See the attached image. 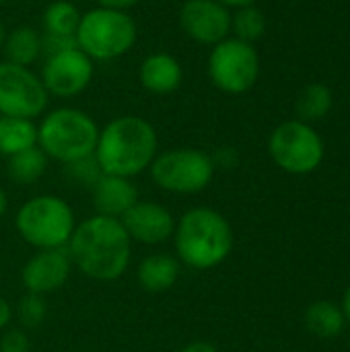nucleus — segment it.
<instances>
[{
    "label": "nucleus",
    "mask_w": 350,
    "mask_h": 352,
    "mask_svg": "<svg viewBox=\"0 0 350 352\" xmlns=\"http://www.w3.org/2000/svg\"><path fill=\"white\" fill-rule=\"evenodd\" d=\"M72 266L95 280H116L130 264L132 239L118 219L95 214L76 225L68 245Z\"/></svg>",
    "instance_id": "nucleus-1"
},
{
    "label": "nucleus",
    "mask_w": 350,
    "mask_h": 352,
    "mask_svg": "<svg viewBox=\"0 0 350 352\" xmlns=\"http://www.w3.org/2000/svg\"><path fill=\"white\" fill-rule=\"evenodd\" d=\"M157 132L144 118L122 116L99 130L95 161L105 175L134 177L157 157Z\"/></svg>",
    "instance_id": "nucleus-2"
},
{
    "label": "nucleus",
    "mask_w": 350,
    "mask_h": 352,
    "mask_svg": "<svg viewBox=\"0 0 350 352\" xmlns=\"http://www.w3.org/2000/svg\"><path fill=\"white\" fill-rule=\"evenodd\" d=\"M173 243L177 260L194 270H210L227 260L233 250L229 221L206 206L192 208L175 221Z\"/></svg>",
    "instance_id": "nucleus-3"
},
{
    "label": "nucleus",
    "mask_w": 350,
    "mask_h": 352,
    "mask_svg": "<svg viewBox=\"0 0 350 352\" xmlns=\"http://www.w3.org/2000/svg\"><path fill=\"white\" fill-rule=\"evenodd\" d=\"M99 128L95 120L72 107L54 109L37 126V146L52 159L68 165L95 153Z\"/></svg>",
    "instance_id": "nucleus-4"
},
{
    "label": "nucleus",
    "mask_w": 350,
    "mask_h": 352,
    "mask_svg": "<svg viewBox=\"0 0 350 352\" xmlns=\"http://www.w3.org/2000/svg\"><path fill=\"white\" fill-rule=\"evenodd\" d=\"M14 225L29 245L37 250H62L76 229V219L66 200L43 194L19 208Z\"/></svg>",
    "instance_id": "nucleus-5"
},
{
    "label": "nucleus",
    "mask_w": 350,
    "mask_h": 352,
    "mask_svg": "<svg viewBox=\"0 0 350 352\" xmlns=\"http://www.w3.org/2000/svg\"><path fill=\"white\" fill-rule=\"evenodd\" d=\"M74 37L91 60H113L134 45L136 23L126 10L97 6L80 16Z\"/></svg>",
    "instance_id": "nucleus-6"
},
{
    "label": "nucleus",
    "mask_w": 350,
    "mask_h": 352,
    "mask_svg": "<svg viewBox=\"0 0 350 352\" xmlns=\"http://www.w3.org/2000/svg\"><path fill=\"white\" fill-rule=\"evenodd\" d=\"M215 175V159L198 148H173L151 163L153 182L171 194H198Z\"/></svg>",
    "instance_id": "nucleus-7"
},
{
    "label": "nucleus",
    "mask_w": 350,
    "mask_h": 352,
    "mask_svg": "<svg viewBox=\"0 0 350 352\" xmlns=\"http://www.w3.org/2000/svg\"><path fill=\"white\" fill-rule=\"evenodd\" d=\"M260 74V58L252 43L237 37L219 41L208 56V76L217 89L229 95L250 91Z\"/></svg>",
    "instance_id": "nucleus-8"
},
{
    "label": "nucleus",
    "mask_w": 350,
    "mask_h": 352,
    "mask_svg": "<svg viewBox=\"0 0 350 352\" xmlns=\"http://www.w3.org/2000/svg\"><path fill=\"white\" fill-rule=\"evenodd\" d=\"M268 151L274 163L289 173H309L324 157V144L318 132L305 122H285L281 124L270 140Z\"/></svg>",
    "instance_id": "nucleus-9"
},
{
    "label": "nucleus",
    "mask_w": 350,
    "mask_h": 352,
    "mask_svg": "<svg viewBox=\"0 0 350 352\" xmlns=\"http://www.w3.org/2000/svg\"><path fill=\"white\" fill-rule=\"evenodd\" d=\"M47 105V91L29 66L0 64V116L35 120Z\"/></svg>",
    "instance_id": "nucleus-10"
},
{
    "label": "nucleus",
    "mask_w": 350,
    "mask_h": 352,
    "mask_svg": "<svg viewBox=\"0 0 350 352\" xmlns=\"http://www.w3.org/2000/svg\"><path fill=\"white\" fill-rule=\"evenodd\" d=\"M93 78V60L78 47L54 54L45 60L41 70V82L47 95L74 97L83 93Z\"/></svg>",
    "instance_id": "nucleus-11"
},
{
    "label": "nucleus",
    "mask_w": 350,
    "mask_h": 352,
    "mask_svg": "<svg viewBox=\"0 0 350 352\" xmlns=\"http://www.w3.org/2000/svg\"><path fill=\"white\" fill-rule=\"evenodd\" d=\"M182 31L204 45H217L231 31V12L217 0H186L179 10Z\"/></svg>",
    "instance_id": "nucleus-12"
},
{
    "label": "nucleus",
    "mask_w": 350,
    "mask_h": 352,
    "mask_svg": "<svg viewBox=\"0 0 350 352\" xmlns=\"http://www.w3.org/2000/svg\"><path fill=\"white\" fill-rule=\"evenodd\" d=\"M122 227L126 229L132 241L144 245H159L173 237L175 219L173 214L159 202L138 200L122 219Z\"/></svg>",
    "instance_id": "nucleus-13"
},
{
    "label": "nucleus",
    "mask_w": 350,
    "mask_h": 352,
    "mask_svg": "<svg viewBox=\"0 0 350 352\" xmlns=\"http://www.w3.org/2000/svg\"><path fill=\"white\" fill-rule=\"evenodd\" d=\"M72 270V262L68 250H39L35 256L27 260L21 272V280L27 293L50 295L60 291Z\"/></svg>",
    "instance_id": "nucleus-14"
},
{
    "label": "nucleus",
    "mask_w": 350,
    "mask_h": 352,
    "mask_svg": "<svg viewBox=\"0 0 350 352\" xmlns=\"http://www.w3.org/2000/svg\"><path fill=\"white\" fill-rule=\"evenodd\" d=\"M136 202L138 190L130 177L101 173V177L93 186V206L101 217L120 221Z\"/></svg>",
    "instance_id": "nucleus-15"
},
{
    "label": "nucleus",
    "mask_w": 350,
    "mask_h": 352,
    "mask_svg": "<svg viewBox=\"0 0 350 352\" xmlns=\"http://www.w3.org/2000/svg\"><path fill=\"white\" fill-rule=\"evenodd\" d=\"M138 76L140 85L149 93L169 95L179 89L184 80V70L171 54H151L142 60Z\"/></svg>",
    "instance_id": "nucleus-16"
},
{
    "label": "nucleus",
    "mask_w": 350,
    "mask_h": 352,
    "mask_svg": "<svg viewBox=\"0 0 350 352\" xmlns=\"http://www.w3.org/2000/svg\"><path fill=\"white\" fill-rule=\"evenodd\" d=\"M182 262L169 254L146 256L138 264V283L146 293H165L179 278Z\"/></svg>",
    "instance_id": "nucleus-17"
},
{
    "label": "nucleus",
    "mask_w": 350,
    "mask_h": 352,
    "mask_svg": "<svg viewBox=\"0 0 350 352\" xmlns=\"http://www.w3.org/2000/svg\"><path fill=\"white\" fill-rule=\"evenodd\" d=\"M37 144V126L33 120L0 116V155L12 157Z\"/></svg>",
    "instance_id": "nucleus-18"
},
{
    "label": "nucleus",
    "mask_w": 350,
    "mask_h": 352,
    "mask_svg": "<svg viewBox=\"0 0 350 352\" xmlns=\"http://www.w3.org/2000/svg\"><path fill=\"white\" fill-rule=\"evenodd\" d=\"M2 47L6 54V62L29 66L41 54V37L31 27H17L4 37Z\"/></svg>",
    "instance_id": "nucleus-19"
},
{
    "label": "nucleus",
    "mask_w": 350,
    "mask_h": 352,
    "mask_svg": "<svg viewBox=\"0 0 350 352\" xmlns=\"http://www.w3.org/2000/svg\"><path fill=\"white\" fill-rule=\"evenodd\" d=\"M47 155L35 144L27 151H21L12 157H8V165H6V171H8V177L14 182V184H21V186H31L35 184L47 169Z\"/></svg>",
    "instance_id": "nucleus-20"
},
{
    "label": "nucleus",
    "mask_w": 350,
    "mask_h": 352,
    "mask_svg": "<svg viewBox=\"0 0 350 352\" xmlns=\"http://www.w3.org/2000/svg\"><path fill=\"white\" fill-rule=\"evenodd\" d=\"M80 10L68 0H56L43 10V29L52 35H76Z\"/></svg>",
    "instance_id": "nucleus-21"
},
{
    "label": "nucleus",
    "mask_w": 350,
    "mask_h": 352,
    "mask_svg": "<svg viewBox=\"0 0 350 352\" xmlns=\"http://www.w3.org/2000/svg\"><path fill=\"white\" fill-rule=\"evenodd\" d=\"M305 320H307L309 330H311L314 334L322 336V338H334V336L342 330V326H344V316H342V311H340L336 305L328 303V301H318V303H314V305L307 309Z\"/></svg>",
    "instance_id": "nucleus-22"
},
{
    "label": "nucleus",
    "mask_w": 350,
    "mask_h": 352,
    "mask_svg": "<svg viewBox=\"0 0 350 352\" xmlns=\"http://www.w3.org/2000/svg\"><path fill=\"white\" fill-rule=\"evenodd\" d=\"M332 107V93L326 85L322 82H314L309 87H305L297 99V113L301 120H320L324 118Z\"/></svg>",
    "instance_id": "nucleus-23"
},
{
    "label": "nucleus",
    "mask_w": 350,
    "mask_h": 352,
    "mask_svg": "<svg viewBox=\"0 0 350 352\" xmlns=\"http://www.w3.org/2000/svg\"><path fill=\"white\" fill-rule=\"evenodd\" d=\"M231 29L235 31V37L241 41H256L266 31V19L260 8L256 6H243L237 8L235 14H231Z\"/></svg>",
    "instance_id": "nucleus-24"
},
{
    "label": "nucleus",
    "mask_w": 350,
    "mask_h": 352,
    "mask_svg": "<svg viewBox=\"0 0 350 352\" xmlns=\"http://www.w3.org/2000/svg\"><path fill=\"white\" fill-rule=\"evenodd\" d=\"M47 316V303L43 295H35V293H27L21 303H19V320L23 326L27 328H35L39 326Z\"/></svg>",
    "instance_id": "nucleus-25"
},
{
    "label": "nucleus",
    "mask_w": 350,
    "mask_h": 352,
    "mask_svg": "<svg viewBox=\"0 0 350 352\" xmlns=\"http://www.w3.org/2000/svg\"><path fill=\"white\" fill-rule=\"evenodd\" d=\"M66 169L70 171V175L74 179H78L80 184H89L91 188L95 186V182L101 177V169L95 161V157H85V159H78L74 163H68Z\"/></svg>",
    "instance_id": "nucleus-26"
},
{
    "label": "nucleus",
    "mask_w": 350,
    "mask_h": 352,
    "mask_svg": "<svg viewBox=\"0 0 350 352\" xmlns=\"http://www.w3.org/2000/svg\"><path fill=\"white\" fill-rule=\"evenodd\" d=\"M70 47H78L74 35L68 37V35H52V33H45V35L41 37V52H45L47 58L54 56V54L66 52V50H70Z\"/></svg>",
    "instance_id": "nucleus-27"
},
{
    "label": "nucleus",
    "mask_w": 350,
    "mask_h": 352,
    "mask_svg": "<svg viewBox=\"0 0 350 352\" xmlns=\"http://www.w3.org/2000/svg\"><path fill=\"white\" fill-rule=\"evenodd\" d=\"M0 352H29V338L21 330H10L0 340Z\"/></svg>",
    "instance_id": "nucleus-28"
},
{
    "label": "nucleus",
    "mask_w": 350,
    "mask_h": 352,
    "mask_svg": "<svg viewBox=\"0 0 350 352\" xmlns=\"http://www.w3.org/2000/svg\"><path fill=\"white\" fill-rule=\"evenodd\" d=\"M97 6L101 8H113V10H128L132 6H136L140 0H95Z\"/></svg>",
    "instance_id": "nucleus-29"
},
{
    "label": "nucleus",
    "mask_w": 350,
    "mask_h": 352,
    "mask_svg": "<svg viewBox=\"0 0 350 352\" xmlns=\"http://www.w3.org/2000/svg\"><path fill=\"white\" fill-rule=\"evenodd\" d=\"M10 320H12V307L4 297H0V330L6 328L10 324Z\"/></svg>",
    "instance_id": "nucleus-30"
},
{
    "label": "nucleus",
    "mask_w": 350,
    "mask_h": 352,
    "mask_svg": "<svg viewBox=\"0 0 350 352\" xmlns=\"http://www.w3.org/2000/svg\"><path fill=\"white\" fill-rule=\"evenodd\" d=\"M179 352H217V349L210 342L198 340V342H190L188 346H184Z\"/></svg>",
    "instance_id": "nucleus-31"
},
{
    "label": "nucleus",
    "mask_w": 350,
    "mask_h": 352,
    "mask_svg": "<svg viewBox=\"0 0 350 352\" xmlns=\"http://www.w3.org/2000/svg\"><path fill=\"white\" fill-rule=\"evenodd\" d=\"M219 4H223V6H233V8H243V6H254V2L256 0H217Z\"/></svg>",
    "instance_id": "nucleus-32"
},
{
    "label": "nucleus",
    "mask_w": 350,
    "mask_h": 352,
    "mask_svg": "<svg viewBox=\"0 0 350 352\" xmlns=\"http://www.w3.org/2000/svg\"><path fill=\"white\" fill-rule=\"evenodd\" d=\"M6 206H8V198H6V192L0 188V219H2L4 212H6Z\"/></svg>",
    "instance_id": "nucleus-33"
},
{
    "label": "nucleus",
    "mask_w": 350,
    "mask_h": 352,
    "mask_svg": "<svg viewBox=\"0 0 350 352\" xmlns=\"http://www.w3.org/2000/svg\"><path fill=\"white\" fill-rule=\"evenodd\" d=\"M344 314H347V318L350 320V289L347 291V297H344Z\"/></svg>",
    "instance_id": "nucleus-34"
},
{
    "label": "nucleus",
    "mask_w": 350,
    "mask_h": 352,
    "mask_svg": "<svg viewBox=\"0 0 350 352\" xmlns=\"http://www.w3.org/2000/svg\"><path fill=\"white\" fill-rule=\"evenodd\" d=\"M4 37H6V33H4V25H2V21H0V47H2V43H4Z\"/></svg>",
    "instance_id": "nucleus-35"
},
{
    "label": "nucleus",
    "mask_w": 350,
    "mask_h": 352,
    "mask_svg": "<svg viewBox=\"0 0 350 352\" xmlns=\"http://www.w3.org/2000/svg\"><path fill=\"white\" fill-rule=\"evenodd\" d=\"M2 2H4V0H0V4H2Z\"/></svg>",
    "instance_id": "nucleus-36"
}]
</instances>
